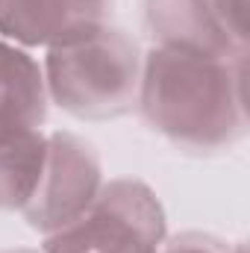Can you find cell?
<instances>
[{
  "mask_svg": "<svg viewBox=\"0 0 250 253\" xmlns=\"http://www.w3.org/2000/svg\"><path fill=\"white\" fill-rule=\"evenodd\" d=\"M245 56L150 47L141 56L138 109L159 135L183 150L218 153L248 132Z\"/></svg>",
  "mask_w": 250,
  "mask_h": 253,
  "instance_id": "cell-1",
  "label": "cell"
},
{
  "mask_svg": "<svg viewBox=\"0 0 250 253\" xmlns=\"http://www.w3.org/2000/svg\"><path fill=\"white\" fill-rule=\"evenodd\" d=\"M42 71L47 97L74 118L109 121L138 103L141 53L118 27L100 24L47 47Z\"/></svg>",
  "mask_w": 250,
  "mask_h": 253,
  "instance_id": "cell-2",
  "label": "cell"
},
{
  "mask_svg": "<svg viewBox=\"0 0 250 253\" xmlns=\"http://www.w3.org/2000/svg\"><path fill=\"white\" fill-rule=\"evenodd\" d=\"M165 209L141 180L103 183L88 209L68 227L44 236L42 253H159Z\"/></svg>",
  "mask_w": 250,
  "mask_h": 253,
  "instance_id": "cell-3",
  "label": "cell"
},
{
  "mask_svg": "<svg viewBox=\"0 0 250 253\" xmlns=\"http://www.w3.org/2000/svg\"><path fill=\"white\" fill-rule=\"evenodd\" d=\"M103 186V165L97 150L74 132H47L44 165L39 183L24 203V221L50 236L80 218Z\"/></svg>",
  "mask_w": 250,
  "mask_h": 253,
  "instance_id": "cell-4",
  "label": "cell"
},
{
  "mask_svg": "<svg viewBox=\"0 0 250 253\" xmlns=\"http://www.w3.org/2000/svg\"><path fill=\"white\" fill-rule=\"evenodd\" d=\"M112 0H0V36L21 47H53L106 24Z\"/></svg>",
  "mask_w": 250,
  "mask_h": 253,
  "instance_id": "cell-5",
  "label": "cell"
},
{
  "mask_svg": "<svg viewBox=\"0 0 250 253\" xmlns=\"http://www.w3.org/2000/svg\"><path fill=\"white\" fill-rule=\"evenodd\" d=\"M144 24L156 47H177L212 56H242L221 18L212 9V0H144Z\"/></svg>",
  "mask_w": 250,
  "mask_h": 253,
  "instance_id": "cell-6",
  "label": "cell"
},
{
  "mask_svg": "<svg viewBox=\"0 0 250 253\" xmlns=\"http://www.w3.org/2000/svg\"><path fill=\"white\" fill-rule=\"evenodd\" d=\"M47 103L42 62L27 47L0 39V138L42 129Z\"/></svg>",
  "mask_w": 250,
  "mask_h": 253,
  "instance_id": "cell-7",
  "label": "cell"
},
{
  "mask_svg": "<svg viewBox=\"0 0 250 253\" xmlns=\"http://www.w3.org/2000/svg\"><path fill=\"white\" fill-rule=\"evenodd\" d=\"M47 135L42 129L0 138V209H24L44 165Z\"/></svg>",
  "mask_w": 250,
  "mask_h": 253,
  "instance_id": "cell-8",
  "label": "cell"
},
{
  "mask_svg": "<svg viewBox=\"0 0 250 253\" xmlns=\"http://www.w3.org/2000/svg\"><path fill=\"white\" fill-rule=\"evenodd\" d=\"M159 253H245L242 245H227L209 233H183L162 245Z\"/></svg>",
  "mask_w": 250,
  "mask_h": 253,
  "instance_id": "cell-9",
  "label": "cell"
},
{
  "mask_svg": "<svg viewBox=\"0 0 250 253\" xmlns=\"http://www.w3.org/2000/svg\"><path fill=\"white\" fill-rule=\"evenodd\" d=\"M212 9L221 18L230 39L248 50V0H212Z\"/></svg>",
  "mask_w": 250,
  "mask_h": 253,
  "instance_id": "cell-10",
  "label": "cell"
},
{
  "mask_svg": "<svg viewBox=\"0 0 250 253\" xmlns=\"http://www.w3.org/2000/svg\"><path fill=\"white\" fill-rule=\"evenodd\" d=\"M0 253H42V251H30V248H15V251H0Z\"/></svg>",
  "mask_w": 250,
  "mask_h": 253,
  "instance_id": "cell-11",
  "label": "cell"
}]
</instances>
